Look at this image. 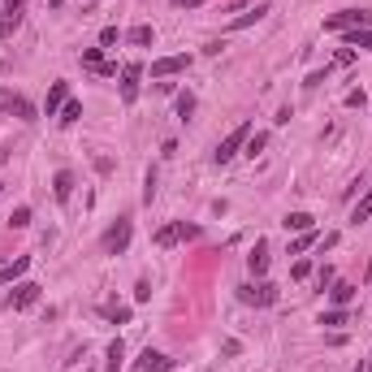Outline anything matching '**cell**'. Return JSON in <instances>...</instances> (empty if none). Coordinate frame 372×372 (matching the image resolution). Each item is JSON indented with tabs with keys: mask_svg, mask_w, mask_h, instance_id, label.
I'll list each match as a JSON object with an SVG mask.
<instances>
[{
	"mask_svg": "<svg viewBox=\"0 0 372 372\" xmlns=\"http://www.w3.org/2000/svg\"><path fill=\"white\" fill-rule=\"evenodd\" d=\"M252 135H256V126H252V121H238V126H234V130H230L226 139L216 143L212 160H216V165H230V160H234V156L242 152V147H247V139H252Z\"/></svg>",
	"mask_w": 372,
	"mask_h": 372,
	"instance_id": "1",
	"label": "cell"
},
{
	"mask_svg": "<svg viewBox=\"0 0 372 372\" xmlns=\"http://www.w3.org/2000/svg\"><path fill=\"white\" fill-rule=\"evenodd\" d=\"M130 234H135V226H130V216H117L113 226L104 230V238H100V247H104V256H121L130 247Z\"/></svg>",
	"mask_w": 372,
	"mask_h": 372,
	"instance_id": "2",
	"label": "cell"
},
{
	"mask_svg": "<svg viewBox=\"0 0 372 372\" xmlns=\"http://www.w3.org/2000/svg\"><path fill=\"white\" fill-rule=\"evenodd\" d=\"M238 299L247 303V308H273V303H277V286H273V282H247V286H238Z\"/></svg>",
	"mask_w": 372,
	"mask_h": 372,
	"instance_id": "3",
	"label": "cell"
},
{
	"mask_svg": "<svg viewBox=\"0 0 372 372\" xmlns=\"http://www.w3.org/2000/svg\"><path fill=\"white\" fill-rule=\"evenodd\" d=\"M39 290H43L39 282H18V286L5 294V308H9V312H27V308H35V303H39Z\"/></svg>",
	"mask_w": 372,
	"mask_h": 372,
	"instance_id": "4",
	"label": "cell"
},
{
	"mask_svg": "<svg viewBox=\"0 0 372 372\" xmlns=\"http://www.w3.org/2000/svg\"><path fill=\"white\" fill-rule=\"evenodd\" d=\"M355 27H372V9H342L325 18V31H355Z\"/></svg>",
	"mask_w": 372,
	"mask_h": 372,
	"instance_id": "5",
	"label": "cell"
},
{
	"mask_svg": "<svg viewBox=\"0 0 372 372\" xmlns=\"http://www.w3.org/2000/svg\"><path fill=\"white\" fill-rule=\"evenodd\" d=\"M191 53H173V57H156L152 61V78H173V74H182V69H191Z\"/></svg>",
	"mask_w": 372,
	"mask_h": 372,
	"instance_id": "6",
	"label": "cell"
},
{
	"mask_svg": "<svg viewBox=\"0 0 372 372\" xmlns=\"http://www.w3.org/2000/svg\"><path fill=\"white\" fill-rule=\"evenodd\" d=\"M22 13H27V0H5V13H0V39H13L18 35Z\"/></svg>",
	"mask_w": 372,
	"mask_h": 372,
	"instance_id": "7",
	"label": "cell"
},
{
	"mask_svg": "<svg viewBox=\"0 0 372 372\" xmlns=\"http://www.w3.org/2000/svg\"><path fill=\"white\" fill-rule=\"evenodd\" d=\"M0 109H5L9 117H18V121H35L39 117V109L27 100V95H0Z\"/></svg>",
	"mask_w": 372,
	"mask_h": 372,
	"instance_id": "8",
	"label": "cell"
},
{
	"mask_svg": "<svg viewBox=\"0 0 372 372\" xmlns=\"http://www.w3.org/2000/svg\"><path fill=\"white\" fill-rule=\"evenodd\" d=\"M65 100H69V83H65V78H57L53 87H48V100H43V117H57V113L65 109Z\"/></svg>",
	"mask_w": 372,
	"mask_h": 372,
	"instance_id": "9",
	"label": "cell"
},
{
	"mask_svg": "<svg viewBox=\"0 0 372 372\" xmlns=\"http://www.w3.org/2000/svg\"><path fill=\"white\" fill-rule=\"evenodd\" d=\"M139 65L130 61V65H121V104H135L139 100Z\"/></svg>",
	"mask_w": 372,
	"mask_h": 372,
	"instance_id": "10",
	"label": "cell"
},
{
	"mask_svg": "<svg viewBox=\"0 0 372 372\" xmlns=\"http://www.w3.org/2000/svg\"><path fill=\"white\" fill-rule=\"evenodd\" d=\"M83 65H87L91 74H100V78H117V65L100 57V48H83Z\"/></svg>",
	"mask_w": 372,
	"mask_h": 372,
	"instance_id": "11",
	"label": "cell"
},
{
	"mask_svg": "<svg viewBox=\"0 0 372 372\" xmlns=\"http://www.w3.org/2000/svg\"><path fill=\"white\" fill-rule=\"evenodd\" d=\"M135 368H139V372H173V359H169L165 351H152V346H147Z\"/></svg>",
	"mask_w": 372,
	"mask_h": 372,
	"instance_id": "12",
	"label": "cell"
},
{
	"mask_svg": "<svg viewBox=\"0 0 372 372\" xmlns=\"http://www.w3.org/2000/svg\"><path fill=\"white\" fill-rule=\"evenodd\" d=\"M268 13H273V5H256V9H247V13L230 18V22H226V31H247V27H256V22H264Z\"/></svg>",
	"mask_w": 372,
	"mask_h": 372,
	"instance_id": "13",
	"label": "cell"
},
{
	"mask_svg": "<svg viewBox=\"0 0 372 372\" xmlns=\"http://www.w3.org/2000/svg\"><path fill=\"white\" fill-rule=\"evenodd\" d=\"M247 268H252V277H256V282L268 273V242H256L252 252H247Z\"/></svg>",
	"mask_w": 372,
	"mask_h": 372,
	"instance_id": "14",
	"label": "cell"
},
{
	"mask_svg": "<svg viewBox=\"0 0 372 372\" xmlns=\"http://www.w3.org/2000/svg\"><path fill=\"white\" fill-rule=\"evenodd\" d=\"M53 195H57V204H69V195H74V173H69V169H57Z\"/></svg>",
	"mask_w": 372,
	"mask_h": 372,
	"instance_id": "15",
	"label": "cell"
},
{
	"mask_svg": "<svg viewBox=\"0 0 372 372\" xmlns=\"http://www.w3.org/2000/svg\"><path fill=\"white\" fill-rule=\"evenodd\" d=\"M31 268V256H18L13 264H0V286H9V282H18L22 273Z\"/></svg>",
	"mask_w": 372,
	"mask_h": 372,
	"instance_id": "16",
	"label": "cell"
},
{
	"mask_svg": "<svg viewBox=\"0 0 372 372\" xmlns=\"http://www.w3.org/2000/svg\"><path fill=\"white\" fill-rule=\"evenodd\" d=\"M282 226H286L290 234H303V230H316V216H312V212H286Z\"/></svg>",
	"mask_w": 372,
	"mask_h": 372,
	"instance_id": "17",
	"label": "cell"
},
{
	"mask_svg": "<svg viewBox=\"0 0 372 372\" xmlns=\"http://www.w3.org/2000/svg\"><path fill=\"white\" fill-rule=\"evenodd\" d=\"M342 43H346V48H368V53H372V27H355V31H342Z\"/></svg>",
	"mask_w": 372,
	"mask_h": 372,
	"instance_id": "18",
	"label": "cell"
},
{
	"mask_svg": "<svg viewBox=\"0 0 372 372\" xmlns=\"http://www.w3.org/2000/svg\"><path fill=\"white\" fill-rule=\"evenodd\" d=\"M152 242H156V247H173V242H182V221H173V226H160V230L152 234Z\"/></svg>",
	"mask_w": 372,
	"mask_h": 372,
	"instance_id": "19",
	"label": "cell"
},
{
	"mask_svg": "<svg viewBox=\"0 0 372 372\" xmlns=\"http://www.w3.org/2000/svg\"><path fill=\"white\" fill-rule=\"evenodd\" d=\"M78 117H83V100H65V109L57 113V126H78Z\"/></svg>",
	"mask_w": 372,
	"mask_h": 372,
	"instance_id": "20",
	"label": "cell"
},
{
	"mask_svg": "<svg viewBox=\"0 0 372 372\" xmlns=\"http://www.w3.org/2000/svg\"><path fill=\"white\" fill-rule=\"evenodd\" d=\"M355 290H359V286H351V282H333V290H329V303H333V308H346V303L355 299Z\"/></svg>",
	"mask_w": 372,
	"mask_h": 372,
	"instance_id": "21",
	"label": "cell"
},
{
	"mask_svg": "<svg viewBox=\"0 0 372 372\" xmlns=\"http://www.w3.org/2000/svg\"><path fill=\"white\" fill-rule=\"evenodd\" d=\"M100 316H104V320H113V325H130V316H135V312H130L126 303H104V308H100Z\"/></svg>",
	"mask_w": 372,
	"mask_h": 372,
	"instance_id": "22",
	"label": "cell"
},
{
	"mask_svg": "<svg viewBox=\"0 0 372 372\" xmlns=\"http://www.w3.org/2000/svg\"><path fill=\"white\" fill-rule=\"evenodd\" d=\"M104 355H109V359H104V368H109V372H117L121 364H126V342H121V338H113Z\"/></svg>",
	"mask_w": 372,
	"mask_h": 372,
	"instance_id": "23",
	"label": "cell"
},
{
	"mask_svg": "<svg viewBox=\"0 0 372 372\" xmlns=\"http://www.w3.org/2000/svg\"><path fill=\"white\" fill-rule=\"evenodd\" d=\"M316 242H320V230H303L299 238H294V242H290V256H303V252H308V247H316Z\"/></svg>",
	"mask_w": 372,
	"mask_h": 372,
	"instance_id": "24",
	"label": "cell"
},
{
	"mask_svg": "<svg viewBox=\"0 0 372 372\" xmlns=\"http://www.w3.org/2000/svg\"><path fill=\"white\" fill-rule=\"evenodd\" d=\"M126 39H130L135 48H147V43H156V31H152V27H135Z\"/></svg>",
	"mask_w": 372,
	"mask_h": 372,
	"instance_id": "25",
	"label": "cell"
},
{
	"mask_svg": "<svg viewBox=\"0 0 372 372\" xmlns=\"http://www.w3.org/2000/svg\"><path fill=\"white\" fill-rule=\"evenodd\" d=\"M346 320H351V312H346V308H329L325 316H320V325H346Z\"/></svg>",
	"mask_w": 372,
	"mask_h": 372,
	"instance_id": "26",
	"label": "cell"
},
{
	"mask_svg": "<svg viewBox=\"0 0 372 372\" xmlns=\"http://www.w3.org/2000/svg\"><path fill=\"white\" fill-rule=\"evenodd\" d=\"M264 143H268V135H260V130H256L252 139H247V147H242V152H247V156H252V160H256V156L264 152Z\"/></svg>",
	"mask_w": 372,
	"mask_h": 372,
	"instance_id": "27",
	"label": "cell"
},
{
	"mask_svg": "<svg viewBox=\"0 0 372 372\" xmlns=\"http://www.w3.org/2000/svg\"><path fill=\"white\" fill-rule=\"evenodd\" d=\"M372 216V186H368V195H364V200L355 204V212H351V221H368Z\"/></svg>",
	"mask_w": 372,
	"mask_h": 372,
	"instance_id": "28",
	"label": "cell"
},
{
	"mask_svg": "<svg viewBox=\"0 0 372 372\" xmlns=\"http://www.w3.org/2000/svg\"><path fill=\"white\" fill-rule=\"evenodd\" d=\"M9 226H13V230H27V226H31V208H27V204H22V208H13Z\"/></svg>",
	"mask_w": 372,
	"mask_h": 372,
	"instance_id": "29",
	"label": "cell"
},
{
	"mask_svg": "<svg viewBox=\"0 0 372 372\" xmlns=\"http://www.w3.org/2000/svg\"><path fill=\"white\" fill-rule=\"evenodd\" d=\"M156 200V169H147V178H143V204H152Z\"/></svg>",
	"mask_w": 372,
	"mask_h": 372,
	"instance_id": "30",
	"label": "cell"
},
{
	"mask_svg": "<svg viewBox=\"0 0 372 372\" xmlns=\"http://www.w3.org/2000/svg\"><path fill=\"white\" fill-rule=\"evenodd\" d=\"M191 113H195V95H191V91H182V95H178V117L186 121Z\"/></svg>",
	"mask_w": 372,
	"mask_h": 372,
	"instance_id": "31",
	"label": "cell"
},
{
	"mask_svg": "<svg viewBox=\"0 0 372 372\" xmlns=\"http://www.w3.org/2000/svg\"><path fill=\"white\" fill-rule=\"evenodd\" d=\"M113 43H121V31L117 27H104L100 31V48H113Z\"/></svg>",
	"mask_w": 372,
	"mask_h": 372,
	"instance_id": "32",
	"label": "cell"
},
{
	"mask_svg": "<svg viewBox=\"0 0 372 372\" xmlns=\"http://www.w3.org/2000/svg\"><path fill=\"white\" fill-rule=\"evenodd\" d=\"M308 273H312V264H308V260H294V264H290V277H294V282H303Z\"/></svg>",
	"mask_w": 372,
	"mask_h": 372,
	"instance_id": "33",
	"label": "cell"
},
{
	"mask_svg": "<svg viewBox=\"0 0 372 372\" xmlns=\"http://www.w3.org/2000/svg\"><path fill=\"white\" fill-rule=\"evenodd\" d=\"M333 65H355V48H338V57H333Z\"/></svg>",
	"mask_w": 372,
	"mask_h": 372,
	"instance_id": "34",
	"label": "cell"
},
{
	"mask_svg": "<svg viewBox=\"0 0 372 372\" xmlns=\"http://www.w3.org/2000/svg\"><path fill=\"white\" fill-rule=\"evenodd\" d=\"M325 78H329V65H325V69H312V74H308V83H303V87H320V83H325Z\"/></svg>",
	"mask_w": 372,
	"mask_h": 372,
	"instance_id": "35",
	"label": "cell"
},
{
	"mask_svg": "<svg viewBox=\"0 0 372 372\" xmlns=\"http://www.w3.org/2000/svg\"><path fill=\"white\" fill-rule=\"evenodd\" d=\"M135 299H139V303H147V299H152V282H147V277L135 286Z\"/></svg>",
	"mask_w": 372,
	"mask_h": 372,
	"instance_id": "36",
	"label": "cell"
},
{
	"mask_svg": "<svg viewBox=\"0 0 372 372\" xmlns=\"http://www.w3.org/2000/svg\"><path fill=\"white\" fill-rule=\"evenodd\" d=\"M346 109H364V91H359V87L346 91Z\"/></svg>",
	"mask_w": 372,
	"mask_h": 372,
	"instance_id": "37",
	"label": "cell"
},
{
	"mask_svg": "<svg viewBox=\"0 0 372 372\" xmlns=\"http://www.w3.org/2000/svg\"><path fill=\"white\" fill-rule=\"evenodd\" d=\"M316 277H320V290H325V286H333V268L325 264V268H320V273H316Z\"/></svg>",
	"mask_w": 372,
	"mask_h": 372,
	"instance_id": "38",
	"label": "cell"
},
{
	"mask_svg": "<svg viewBox=\"0 0 372 372\" xmlns=\"http://www.w3.org/2000/svg\"><path fill=\"white\" fill-rule=\"evenodd\" d=\"M173 5H178V9H200L204 0H173Z\"/></svg>",
	"mask_w": 372,
	"mask_h": 372,
	"instance_id": "39",
	"label": "cell"
},
{
	"mask_svg": "<svg viewBox=\"0 0 372 372\" xmlns=\"http://www.w3.org/2000/svg\"><path fill=\"white\" fill-rule=\"evenodd\" d=\"M9 156H13V152H9V147H0V169H5V165H9Z\"/></svg>",
	"mask_w": 372,
	"mask_h": 372,
	"instance_id": "40",
	"label": "cell"
},
{
	"mask_svg": "<svg viewBox=\"0 0 372 372\" xmlns=\"http://www.w3.org/2000/svg\"><path fill=\"white\" fill-rule=\"evenodd\" d=\"M65 5V0H48V9H61Z\"/></svg>",
	"mask_w": 372,
	"mask_h": 372,
	"instance_id": "41",
	"label": "cell"
},
{
	"mask_svg": "<svg viewBox=\"0 0 372 372\" xmlns=\"http://www.w3.org/2000/svg\"><path fill=\"white\" fill-rule=\"evenodd\" d=\"M368 372H372V355H368Z\"/></svg>",
	"mask_w": 372,
	"mask_h": 372,
	"instance_id": "42",
	"label": "cell"
},
{
	"mask_svg": "<svg viewBox=\"0 0 372 372\" xmlns=\"http://www.w3.org/2000/svg\"><path fill=\"white\" fill-rule=\"evenodd\" d=\"M0 191H5V182H0Z\"/></svg>",
	"mask_w": 372,
	"mask_h": 372,
	"instance_id": "43",
	"label": "cell"
}]
</instances>
